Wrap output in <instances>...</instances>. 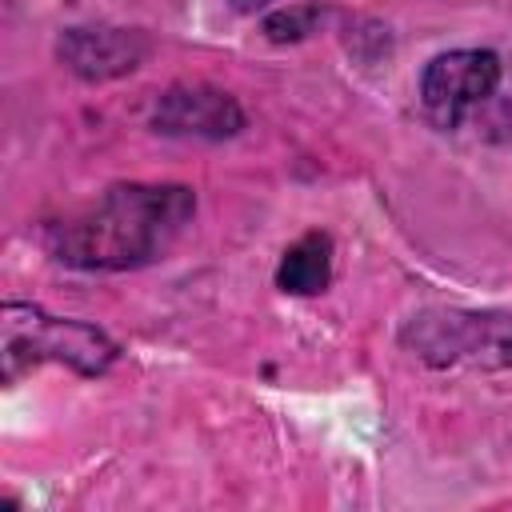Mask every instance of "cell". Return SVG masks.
<instances>
[{
    "mask_svg": "<svg viewBox=\"0 0 512 512\" xmlns=\"http://www.w3.org/2000/svg\"><path fill=\"white\" fill-rule=\"evenodd\" d=\"M196 196L184 184H116L80 212L44 228L48 252L84 272H124L160 260L192 224Z\"/></svg>",
    "mask_w": 512,
    "mask_h": 512,
    "instance_id": "cell-1",
    "label": "cell"
},
{
    "mask_svg": "<svg viewBox=\"0 0 512 512\" xmlns=\"http://www.w3.org/2000/svg\"><path fill=\"white\" fill-rule=\"evenodd\" d=\"M0 360H4V384H16L28 368L44 360L68 364L84 376H100L116 360V344L84 320L48 316L44 308H32V304H4Z\"/></svg>",
    "mask_w": 512,
    "mask_h": 512,
    "instance_id": "cell-2",
    "label": "cell"
},
{
    "mask_svg": "<svg viewBox=\"0 0 512 512\" xmlns=\"http://www.w3.org/2000/svg\"><path fill=\"white\" fill-rule=\"evenodd\" d=\"M500 84V56L488 48H452L428 60L420 76L424 112L440 128H456L476 104H484Z\"/></svg>",
    "mask_w": 512,
    "mask_h": 512,
    "instance_id": "cell-3",
    "label": "cell"
},
{
    "mask_svg": "<svg viewBox=\"0 0 512 512\" xmlns=\"http://www.w3.org/2000/svg\"><path fill=\"white\" fill-rule=\"evenodd\" d=\"M152 124L164 136H200V140H224L244 128L240 104L208 84H176L156 100Z\"/></svg>",
    "mask_w": 512,
    "mask_h": 512,
    "instance_id": "cell-4",
    "label": "cell"
},
{
    "mask_svg": "<svg viewBox=\"0 0 512 512\" xmlns=\"http://www.w3.org/2000/svg\"><path fill=\"white\" fill-rule=\"evenodd\" d=\"M144 52V36L124 28H68L60 36V60L84 80L124 76L144 60Z\"/></svg>",
    "mask_w": 512,
    "mask_h": 512,
    "instance_id": "cell-5",
    "label": "cell"
},
{
    "mask_svg": "<svg viewBox=\"0 0 512 512\" xmlns=\"http://www.w3.org/2000/svg\"><path fill=\"white\" fill-rule=\"evenodd\" d=\"M332 280V240L328 232H304L276 268V288L292 296H316Z\"/></svg>",
    "mask_w": 512,
    "mask_h": 512,
    "instance_id": "cell-6",
    "label": "cell"
},
{
    "mask_svg": "<svg viewBox=\"0 0 512 512\" xmlns=\"http://www.w3.org/2000/svg\"><path fill=\"white\" fill-rule=\"evenodd\" d=\"M316 20H320V8L316 4H296V8H284V12L268 16L264 32L272 40H300V36H308L316 28Z\"/></svg>",
    "mask_w": 512,
    "mask_h": 512,
    "instance_id": "cell-7",
    "label": "cell"
},
{
    "mask_svg": "<svg viewBox=\"0 0 512 512\" xmlns=\"http://www.w3.org/2000/svg\"><path fill=\"white\" fill-rule=\"evenodd\" d=\"M264 4H268V0H232V8H236V12H260Z\"/></svg>",
    "mask_w": 512,
    "mask_h": 512,
    "instance_id": "cell-8",
    "label": "cell"
}]
</instances>
